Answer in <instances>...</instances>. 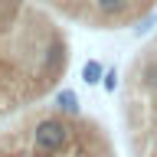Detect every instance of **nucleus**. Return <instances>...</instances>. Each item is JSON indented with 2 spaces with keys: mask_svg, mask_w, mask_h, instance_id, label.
<instances>
[{
  "mask_svg": "<svg viewBox=\"0 0 157 157\" xmlns=\"http://www.w3.org/2000/svg\"><path fill=\"white\" fill-rule=\"evenodd\" d=\"M69 69V39L43 3L0 0V124L39 105Z\"/></svg>",
  "mask_w": 157,
  "mask_h": 157,
  "instance_id": "1",
  "label": "nucleus"
},
{
  "mask_svg": "<svg viewBox=\"0 0 157 157\" xmlns=\"http://www.w3.org/2000/svg\"><path fill=\"white\" fill-rule=\"evenodd\" d=\"M0 157H118V147L95 118L33 105L0 124Z\"/></svg>",
  "mask_w": 157,
  "mask_h": 157,
  "instance_id": "2",
  "label": "nucleus"
},
{
  "mask_svg": "<svg viewBox=\"0 0 157 157\" xmlns=\"http://www.w3.org/2000/svg\"><path fill=\"white\" fill-rule=\"evenodd\" d=\"M121 121L134 157H157V36L141 46L124 75Z\"/></svg>",
  "mask_w": 157,
  "mask_h": 157,
  "instance_id": "3",
  "label": "nucleus"
}]
</instances>
